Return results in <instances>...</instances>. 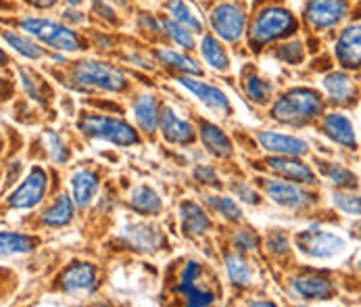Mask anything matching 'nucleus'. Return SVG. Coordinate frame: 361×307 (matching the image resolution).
I'll use <instances>...</instances> for the list:
<instances>
[{
  "label": "nucleus",
  "mask_w": 361,
  "mask_h": 307,
  "mask_svg": "<svg viewBox=\"0 0 361 307\" xmlns=\"http://www.w3.org/2000/svg\"><path fill=\"white\" fill-rule=\"evenodd\" d=\"M299 30V21L297 17L282 4H267L251 21L249 28V42L251 47H255V51H261L263 47L284 40L288 36H293Z\"/></svg>",
  "instance_id": "obj_1"
},
{
  "label": "nucleus",
  "mask_w": 361,
  "mask_h": 307,
  "mask_svg": "<svg viewBox=\"0 0 361 307\" xmlns=\"http://www.w3.org/2000/svg\"><path fill=\"white\" fill-rule=\"evenodd\" d=\"M19 30L32 36L38 44L49 47L56 52L84 51V40L69 25L40 15H27L19 19Z\"/></svg>",
  "instance_id": "obj_2"
},
{
  "label": "nucleus",
  "mask_w": 361,
  "mask_h": 307,
  "mask_svg": "<svg viewBox=\"0 0 361 307\" xmlns=\"http://www.w3.org/2000/svg\"><path fill=\"white\" fill-rule=\"evenodd\" d=\"M322 111L324 101L313 88H290L271 107L274 119L286 126H305L319 117Z\"/></svg>",
  "instance_id": "obj_3"
},
{
  "label": "nucleus",
  "mask_w": 361,
  "mask_h": 307,
  "mask_svg": "<svg viewBox=\"0 0 361 307\" xmlns=\"http://www.w3.org/2000/svg\"><path fill=\"white\" fill-rule=\"evenodd\" d=\"M71 80L80 88H94L103 92H123L128 88V78L119 67L97 59L78 61L71 67Z\"/></svg>",
  "instance_id": "obj_4"
},
{
  "label": "nucleus",
  "mask_w": 361,
  "mask_h": 307,
  "mask_svg": "<svg viewBox=\"0 0 361 307\" xmlns=\"http://www.w3.org/2000/svg\"><path fill=\"white\" fill-rule=\"evenodd\" d=\"M78 128L84 136L94 138V140H104L111 143L115 147H132L138 145L140 138L136 134V130L117 117H106V115H99V113H86L80 117Z\"/></svg>",
  "instance_id": "obj_5"
},
{
  "label": "nucleus",
  "mask_w": 361,
  "mask_h": 307,
  "mask_svg": "<svg viewBox=\"0 0 361 307\" xmlns=\"http://www.w3.org/2000/svg\"><path fill=\"white\" fill-rule=\"evenodd\" d=\"M211 30L224 42H238L247 32V11L240 2H219L209 13Z\"/></svg>",
  "instance_id": "obj_6"
},
{
  "label": "nucleus",
  "mask_w": 361,
  "mask_h": 307,
  "mask_svg": "<svg viewBox=\"0 0 361 307\" xmlns=\"http://www.w3.org/2000/svg\"><path fill=\"white\" fill-rule=\"evenodd\" d=\"M47 191H49V176H47V171L42 167H32L30 174L8 195L6 205L11 209H17V211L34 209L36 205H40L44 201Z\"/></svg>",
  "instance_id": "obj_7"
},
{
  "label": "nucleus",
  "mask_w": 361,
  "mask_h": 307,
  "mask_svg": "<svg viewBox=\"0 0 361 307\" xmlns=\"http://www.w3.org/2000/svg\"><path fill=\"white\" fill-rule=\"evenodd\" d=\"M349 0H307L303 17L310 28L324 32L336 28L349 15Z\"/></svg>",
  "instance_id": "obj_8"
},
{
  "label": "nucleus",
  "mask_w": 361,
  "mask_h": 307,
  "mask_svg": "<svg viewBox=\"0 0 361 307\" xmlns=\"http://www.w3.org/2000/svg\"><path fill=\"white\" fill-rule=\"evenodd\" d=\"M297 247L305 255L315 259H330L345 251V241L326 230H303L297 234Z\"/></svg>",
  "instance_id": "obj_9"
},
{
  "label": "nucleus",
  "mask_w": 361,
  "mask_h": 307,
  "mask_svg": "<svg viewBox=\"0 0 361 307\" xmlns=\"http://www.w3.org/2000/svg\"><path fill=\"white\" fill-rule=\"evenodd\" d=\"M265 195L269 197V201H274L280 207L286 209H310L311 205H315V197L303 191L301 186L288 182V180H259Z\"/></svg>",
  "instance_id": "obj_10"
},
{
  "label": "nucleus",
  "mask_w": 361,
  "mask_h": 307,
  "mask_svg": "<svg viewBox=\"0 0 361 307\" xmlns=\"http://www.w3.org/2000/svg\"><path fill=\"white\" fill-rule=\"evenodd\" d=\"M178 82L190 92V95H195L199 101L205 104L207 109H211L213 113H217V115H232V104H230V99L226 97V92L224 90H219L217 86H213V84H209V82H203V80H199V78H195V76H188V73H184V76H180L178 78Z\"/></svg>",
  "instance_id": "obj_11"
},
{
  "label": "nucleus",
  "mask_w": 361,
  "mask_h": 307,
  "mask_svg": "<svg viewBox=\"0 0 361 307\" xmlns=\"http://www.w3.org/2000/svg\"><path fill=\"white\" fill-rule=\"evenodd\" d=\"M59 284L63 289V293L67 295H90L97 291V267L92 263H71L67 265L61 276H59Z\"/></svg>",
  "instance_id": "obj_12"
},
{
  "label": "nucleus",
  "mask_w": 361,
  "mask_h": 307,
  "mask_svg": "<svg viewBox=\"0 0 361 307\" xmlns=\"http://www.w3.org/2000/svg\"><path fill=\"white\" fill-rule=\"evenodd\" d=\"M159 128L163 132V138L171 145H190L195 140L192 124L180 117L171 107H163L159 111Z\"/></svg>",
  "instance_id": "obj_13"
},
{
  "label": "nucleus",
  "mask_w": 361,
  "mask_h": 307,
  "mask_svg": "<svg viewBox=\"0 0 361 307\" xmlns=\"http://www.w3.org/2000/svg\"><path fill=\"white\" fill-rule=\"evenodd\" d=\"M267 167L278 174L282 180H288V182H297V184H307L313 186L317 182L313 169H311L307 163L299 161L297 157H288V155H278V157H271L267 161Z\"/></svg>",
  "instance_id": "obj_14"
},
{
  "label": "nucleus",
  "mask_w": 361,
  "mask_h": 307,
  "mask_svg": "<svg viewBox=\"0 0 361 307\" xmlns=\"http://www.w3.org/2000/svg\"><path fill=\"white\" fill-rule=\"evenodd\" d=\"M361 34H360V23L347 25L336 42H334V54L338 59V63L345 69H360L361 61Z\"/></svg>",
  "instance_id": "obj_15"
},
{
  "label": "nucleus",
  "mask_w": 361,
  "mask_h": 307,
  "mask_svg": "<svg viewBox=\"0 0 361 307\" xmlns=\"http://www.w3.org/2000/svg\"><path fill=\"white\" fill-rule=\"evenodd\" d=\"M322 132L328 136L332 143L345 147V149H355L357 147V136L351 119L343 113H328L322 117Z\"/></svg>",
  "instance_id": "obj_16"
},
{
  "label": "nucleus",
  "mask_w": 361,
  "mask_h": 307,
  "mask_svg": "<svg viewBox=\"0 0 361 307\" xmlns=\"http://www.w3.org/2000/svg\"><path fill=\"white\" fill-rule=\"evenodd\" d=\"M293 293L305 301H326L334 295V284L326 276L303 274L293 280Z\"/></svg>",
  "instance_id": "obj_17"
},
{
  "label": "nucleus",
  "mask_w": 361,
  "mask_h": 307,
  "mask_svg": "<svg viewBox=\"0 0 361 307\" xmlns=\"http://www.w3.org/2000/svg\"><path fill=\"white\" fill-rule=\"evenodd\" d=\"M322 86L324 90L328 92L330 101L336 102V104H353L357 99V86H355V80L347 73V71H332L328 76H324L322 80Z\"/></svg>",
  "instance_id": "obj_18"
},
{
  "label": "nucleus",
  "mask_w": 361,
  "mask_h": 307,
  "mask_svg": "<svg viewBox=\"0 0 361 307\" xmlns=\"http://www.w3.org/2000/svg\"><path fill=\"white\" fill-rule=\"evenodd\" d=\"M259 145L274 155H288V157H301L307 153V143L303 138L280 134V132H259Z\"/></svg>",
  "instance_id": "obj_19"
},
{
  "label": "nucleus",
  "mask_w": 361,
  "mask_h": 307,
  "mask_svg": "<svg viewBox=\"0 0 361 307\" xmlns=\"http://www.w3.org/2000/svg\"><path fill=\"white\" fill-rule=\"evenodd\" d=\"M163 8H165L167 17L173 19L176 23L184 25L192 34H203L205 19H203V15L199 13V8L190 0H165Z\"/></svg>",
  "instance_id": "obj_20"
},
{
  "label": "nucleus",
  "mask_w": 361,
  "mask_h": 307,
  "mask_svg": "<svg viewBox=\"0 0 361 307\" xmlns=\"http://www.w3.org/2000/svg\"><path fill=\"white\" fill-rule=\"evenodd\" d=\"M121 239L138 251H157L163 247V234L149 224H128L121 230Z\"/></svg>",
  "instance_id": "obj_21"
},
{
  "label": "nucleus",
  "mask_w": 361,
  "mask_h": 307,
  "mask_svg": "<svg viewBox=\"0 0 361 307\" xmlns=\"http://www.w3.org/2000/svg\"><path fill=\"white\" fill-rule=\"evenodd\" d=\"M101 188V178L92 169H80L71 176V199L75 207H88L97 199Z\"/></svg>",
  "instance_id": "obj_22"
},
{
  "label": "nucleus",
  "mask_w": 361,
  "mask_h": 307,
  "mask_svg": "<svg viewBox=\"0 0 361 307\" xmlns=\"http://www.w3.org/2000/svg\"><path fill=\"white\" fill-rule=\"evenodd\" d=\"M0 38L11 51L17 52L19 56L27 59V61H40L47 56V51L42 49V44H38L32 36L23 34L21 30H2Z\"/></svg>",
  "instance_id": "obj_23"
},
{
  "label": "nucleus",
  "mask_w": 361,
  "mask_h": 307,
  "mask_svg": "<svg viewBox=\"0 0 361 307\" xmlns=\"http://www.w3.org/2000/svg\"><path fill=\"white\" fill-rule=\"evenodd\" d=\"M180 224L186 236H203L211 228V219L203 211V207L195 201H186L180 205Z\"/></svg>",
  "instance_id": "obj_24"
},
{
  "label": "nucleus",
  "mask_w": 361,
  "mask_h": 307,
  "mask_svg": "<svg viewBox=\"0 0 361 307\" xmlns=\"http://www.w3.org/2000/svg\"><path fill=\"white\" fill-rule=\"evenodd\" d=\"M226 272H228V278L234 287L238 289H249L253 282H255V270L253 265L249 263V259L243 255L240 251H232V253H226Z\"/></svg>",
  "instance_id": "obj_25"
},
{
  "label": "nucleus",
  "mask_w": 361,
  "mask_h": 307,
  "mask_svg": "<svg viewBox=\"0 0 361 307\" xmlns=\"http://www.w3.org/2000/svg\"><path fill=\"white\" fill-rule=\"evenodd\" d=\"M201 143L207 149V153L213 155V157H230L234 153V147H232V140L226 136L224 130H219L215 124H209V121H203L201 124Z\"/></svg>",
  "instance_id": "obj_26"
},
{
  "label": "nucleus",
  "mask_w": 361,
  "mask_h": 307,
  "mask_svg": "<svg viewBox=\"0 0 361 307\" xmlns=\"http://www.w3.org/2000/svg\"><path fill=\"white\" fill-rule=\"evenodd\" d=\"M199 51H201V56L205 61L207 65L215 71H228L230 69V56L224 49V44L219 42L217 36H211V34H203L201 42H199Z\"/></svg>",
  "instance_id": "obj_27"
},
{
  "label": "nucleus",
  "mask_w": 361,
  "mask_h": 307,
  "mask_svg": "<svg viewBox=\"0 0 361 307\" xmlns=\"http://www.w3.org/2000/svg\"><path fill=\"white\" fill-rule=\"evenodd\" d=\"M134 117H136V124L140 126L142 132L147 134H153L159 128V104L153 95H140L136 101H134Z\"/></svg>",
  "instance_id": "obj_28"
},
{
  "label": "nucleus",
  "mask_w": 361,
  "mask_h": 307,
  "mask_svg": "<svg viewBox=\"0 0 361 307\" xmlns=\"http://www.w3.org/2000/svg\"><path fill=\"white\" fill-rule=\"evenodd\" d=\"M38 247V241L23 232H0V259L13 255H27Z\"/></svg>",
  "instance_id": "obj_29"
},
{
  "label": "nucleus",
  "mask_w": 361,
  "mask_h": 307,
  "mask_svg": "<svg viewBox=\"0 0 361 307\" xmlns=\"http://www.w3.org/2000/svg\"><path fill=\"white\" fill-rule=\"evenodd\" d=\"M73 209L75 203L69 195H59L51 207L42 213V224L47 228H63L73 219Z\"/></svg>",
  "instance_id": "obj_30"
},
{
  "label": "nucleus",
  "mask_w": 361,
  "mask_h": 307,
  "mask_svg": "<svg viewBox=\"0 0 361 307\" xmlns=\"http://www.w3.org/2000/svg\"><path fill=\"white\" fill-rule=\"evenodd\" d=\"M130 207L140 215H157L163 203H161V197L157 195V191H153L147 184H140L130 193Z\"/></svg>",
  "instance_id": "obj_31"
},
{
  "label": "nucleus",
  "mask_w": 361,
  "mask_h": 307,
  "mask_svg": "<svg viewBox=\"0 0 361 307\" xmlns=\"http://www.w3.org/2000/svg\"><path fill=\"white\" fill-rule=\"evenodd\" d=\"M17 76H19V84L21 88L25 90V95L36 101L38 104H47V97H49V86L47 82L30 67H19L17 69Z\"/></svg>",
  "instance_id": "obj_32"
},
{
  "label": "nucleus",
  "mask_w": 361,
  "mask_h": 307,
  "mask_svg": "<svg viewBox=\"0 0 361 307\" xmlns=\"http://www.w3.org/2000/svg\"><path fill=\"white\" fill-rule=\"evenodd\" d=\"M319 171H322L336 188H343V191H353V188H357V176H355L351 169H347L345 165L319 161Z\"/></svg>",
  "instance_id": "obj_33"
},
{
  "label": "nucleus",
  "mask_w": 361,
  "mask_h": 307,
  "mask_svg": "<svg viewBox=\"0 0 361 307\" xmlns=\"http://www.w3.org/2000/svg\"><path fill=\"white\" fill-rule=\"evenodd\" d=\"M157 59H159L163 65H169V67H173V69H180V71H184V73H188V76H201V73H203V69L197 65V61L190 59L186 52L173 51V49H159V51H157Z\"/></svg>",
  "instance_id": "obj_34"
},
{
  "label": "nucleus",
  "mask_w": 361,
  "mask_h": 307,
  "mask_svg": "<svg viewBox=\"0 0 361 307\" xmlns=\"http://www.w3.org/2000/svg\"><path fill=\"white\" fill-rule=\"evenodd\" d=\"M161 28H163V36L169 38L173 44H178L184 51H192L197 47V34H192L190 30H186L184 25L176 23L173 19H169L167 15L161 17Z\"/></svg>",
  "instance_id": "obj_35"
},
{
  "label": "nucleus",
  "mask_w": 361,
  "mask_h": 307,
  "mask_svg": "<svg viewBox=\"0 0 361 307\" xmlns=\"http://www.w3.org/2000/svg\"><path fill=\"white\" fill-rule=\"evenodd\" d=\"M176 291L180 295H184L186 297V303L192 307L211 306L215 301V293L201 284V278L199 280H192V282H186V284H176Z\"/></svg>",
  "instance_id": "obj_36"
},
{
  "label": "nucleus",
  "mask_w": 361,
  "mask_h": 307,
  "mask_svg": "<svg viewBox=\"0 0 361 307\" xmlns=\"http://www.w3.org/2000/svg\"><path fill=\"white\" fill-rule=\"evenodd\" d=\"M245 90H247V97L257 104H265L269 101L271 92H274V86L269 80L261 78L259 73H249L245 78Z\"/></svg>",
  "instance_id": "obj_37"
},
{
  "label": "nucleus",
  "mask_w": 361,
  "mask_h": 307,
  "mask_svg": "<svg viewBox=\"0 0 361 307\" xmlns=\"http://www.w3.org/2000/svg\"><path fill=\"white\" fill-rule=\"evenodd\" d=\"M42 145H44L47 155H49V159H51L52 163H56V165L67 163V159H69V149H67V145L63 143V138H61L56 132H52V130L44 132Z\"/></svg>",
  "instance_id": "obj_38"
},
{
  "label": "nucleus",
  "mask_w": 361,
  "mask_h": 307,
  "mask_svg": "<svg viewBox=\"0 0 361 307\" xmlns=\"http://www.w3.org/2000/svg\"><path fill=\"white\" fill-rule=\"evenodd\" d=\"M207 205L228 222H240L243 219V209L230 197H209Z\"/></svg>",
  "instance_id": "obj_39"
},
{
  "label": "nucleus",
  "mask_w": 361,
  "mask_h": 307,
  "mask_svg": "<svg viewBox=\"0 0 361 307\" xmlns=\"http://www.w3.org/2000/svg\"><path fill=\"white\" fill-rule=\"evenodd\" d=\"M276 56H278L280 61L288 63V65H299V63H303V59H305V47H303L301 40H288V42L280 44V47L276 49Z\"/></svg>",
  "instance_id": "obj_40"
},
{
  "label": "nucleus",
  "mask_w": 361,
  "mask_h": 307,
  "mask_svg": "<svg viewBox=\"0 0 361 307\" xmlns=\"http://www.w3.org/2000/svg\"><path fill=\"white\" fill-rule=\"evenodd\" d=\"M334 205L343 211V213H347V215H353V217H357L360 215V197H357V193H353V191H336L334 193Z\"/></svg>",
  "instance_id": "obj_41"
},
{
  "label": "nucleus",
  "mask_w": 361,
  "mask_h": 307,
  "mask_svg": "<svg viewBox=\"0 0 361 307\" xmlns=\"http://www.w3.org/2000/svg\"><path fill=\"white\" fill-rule=\"evenodd\" d=\"M232 241H234L236 249H240V251H257L259 249V236L251 230H238L232 236Z\"/></svg>",
  "instance_id": "obj_42"
},
{
  "label": "nucleus",
  "mask_w": 361,
  "mask_h": 307,
  "mask_svg": "<svg viewBox=\"0 0 361 307\" xmlns=\"http://www.w3.org/2000/svg\"><path fill=\"white\" fill-rule=\"evenodd\" d=\"M265 247H267V253H271V255H286L288 253V239L284 232H271L267 236Z\"/></svg>",
  "instance_id": "obj_43"
},
{
  "label": "nucleus",
  "mask_w": 361,
  "mask_h": 307,
  "mask_svg": "<svg viewBox=\"0 0 361 307\" xmlns=\"http://www.w3.org/2000/svg\"><path fill=\"white\" fill-rule=\"evenodd\" d=\"M232 191H234L236 199H240V201H245V203H249V205L261 203L259 193L253 188V186H251V184H247V182H234V184H232Z\"/></svg>",
  "instance_id": "obj_44"
},
{
  "label": "nucleus",
  "mask_w": 361,
  "mask_h": 307,
  "mask_svg": "<svg viewBox=\"0 0 361 307\" xmlns=\"http://www.w3.org/2000/svg\"><path fill=\"white\" fill-rule=\"evenodd\" d=\"M203 276V267L199 261H186L182 272H180V278H178V284H186V282H192V280H199Z\"/></svg>",
  "instance_id": "obj_45"
},
{
  "label": "nucleus",
  "mask_w": 361,
  "mask_h": 307,
  "mask_svg": "<svg viewBox=\"0 0 361 307\" xmlns=\"http://www.w3.org/2000/svg\"><path fill=\"white\" fill-rule=\"evenodd\" d=\"M195 178L201 184H207V186H219V178H217L215 169L209 167V165H197L195 167Z\"/></svg>",
  "instance_id": "obj_46"
},
{
  "label": "nucleus",
  "mask_w": 361,
  "mask_h": 307,
  "mask_svg": "<svg viewBox=\"0 0 361 307\" xmlns=\"http://www.w3.org/2000/svg\"><path fill=\"white\" fill-rule=\"evenodd\" d=\"M94 11L99 13V17H104V21H109V23H117V13H115V8H111L104 0H94Z\"/></svg>",
  "instance_id": "obj_47"
},
{
  "label": "nucleus",
  "mask_w": 361,
  "mask_h": 307,
  "mask_svg": "<svg viewBox=\"0 0 361 307\" xmlns=\"http://www.w3.org/2000/svg\"><path fill=\"white\" fill-rule=\"evenodd\" d=\"M63 19H65V21H73V23H82L86 17H84L80 11H75V6H69V8L63 13Z\"/></svg>",
  "instance_id": "obj_48"
},
{
  "label": "nucleus",
  "mask_w": 361,
  "mask_h": 307,
  "mask_svg": "<svg viewBox=\"0 0 361 307\" xmlns=\"http://www.w3.org/2000/svg\"><path fill=\"white\" fill-rule=\"evenodd\" d=\"M23 2L32 8H38V11H47V8H52L56 4V0H23Z\"/></svg>",
  "instance_id": "obj_49"
},
{
  "label": "nucleus",
  "mask_w": 361,
  "mask_h": 307,
  "mask_svg": "<svg viewBox=\"0 0 361 307\" xmlns=\"http://www.w3.org/2000/svg\"><path fill=\"white\" fill-rule=\"evenodd\" d=\"M6 61H8L6 52H4V49H0V67H4V65H6Z\"/></svg>",
  "instance_id": "obj_50"
},
{
  "label": "nucleus",
  "mask_w": 361,
  "mask_h": 307,
  "mask_svg": "<svg viewBox=\"0 0 361 307\" xmlns=\"http://www.w3.org/2000/svg\"><path fill=\"white\" fill-rule=\"evenodd\" d=\"M65 2H67L69 6H80V4H84L86 0H65Z\"/></svg>",
  "instance_id": "obj_51"
}]
</instances>
